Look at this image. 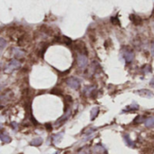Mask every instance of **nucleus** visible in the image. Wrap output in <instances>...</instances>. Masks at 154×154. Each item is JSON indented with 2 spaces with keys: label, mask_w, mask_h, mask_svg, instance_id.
Instances as JSON below:
<instances>
[{
  "label": "nucleus",
  "mask_w": 154,
  "mask_h": 154,
  "mask_svg": "<svg viewBox=\"0 0 154 154\" xmlns=\"http://www.w3.org/2000/svg\"><path fill=\"white\" fill-rule=\"evenodd\" d=\"M139 105L138 104H132V105H129L125 110L124 112H130V111H136V110H139Z\"/></svg>",
  "instance_id": "17"
},
{
  "label": "nucleus",
  "mask_w": 154,
  "mask_h": 154,
  "mask_svg": "<svg viewBox=\"0 0 154 154\" xmlns=\"http://www.w3.org/2000/svg\"><path fill=\"white\" fill-rule=\"evenodd\" d=\"M152 54H153V55H154V42H153V44H152Z\"/></svg>",
  "instance_id": "22"
},
{
  "label": "nucleus",
  "mask_w": 154,
  "mask_h": 154,
  "mask_svg": "<svg viewBox=\"0 0 154 154\" xmlns=\"http://www.w3.org/2000/svg\"><path fill=\"white\" fill-rule=\"evenodd\" d=\"M77 154H89V147L88 146L83 147L82 149H80V150Z\"/></svg>",
  "instance_id": "18"
},
{
  "label": "nucleus",
  "mask_w": 154,
  "mask_h": 154,
  "mask_svg": "<svg viewBox=\"0 0 154 154\" xmlns=\"http://www.w3.org/2000/svg\"><path fill=\"white\" fill-rule=\"evenodd\" d=\"M42 143H43V139H42L41 137H37V138H35L34 140H31L30 145H32V146H35V147H38V146L42 145Z\"/></svg>",
  "instance_id": "14"
},
{
  "label": "nucleus",
  "mask_w": 154,
  "mask_h": 154,
  "mask_svg": "<svg viewBox=\"0 0 154 154\" xmlns=\"http://www.w3.org/2000/svg\"><path fill=\"white\" fill-rule=\"evenodd\" d=\"M2 51H3V49H2V48H0V54H1V53H2Z\"/></svg>",
  "instance_id": "23"
},
{
  "label": "nucleus",
  "mask_w": 154,
  "mask_h": 154,
  "mask_svg": "<svg viewBox=\"0 0 154 154\" xmlns=\"http://www.w3.org/2000/svg\"><path fill=\"white\" fill-rule=\"evenodd\" d=\"M76 62H77V64H78V66L80 68H85L88 64V58H87V56L85 54H79L78 55H77Z\"/></svg>",
  "instance_id": "5"
},
{
  "label": "nucleus",
  "mask_w": 154,
  "mask_h": 154,
  "mask_svg": "<svg viewBox=\"0 0 154 154\" xmlns=\"http://www.w3.org/2000/svg\"><path fill=\"white\" fill-rule=\"evenodd\" d=\"M122 58L124 59V61L127 63H130L134 60V54L129 48H123L122 50Z\"/></svg>",
  "instance_id": "2"
},
{
  "label": "nucleus",
  "mask_w": 154,
  "mask_h": 154,
  "mask_svg": "<svg viewBox=\"0 0 154 154\" xmlns=\"http://www.w3.org/2000/svg\"><path fill=\"white\" fill-rule=\"evenodd\" d=\"M92 152H93V154H106L107 153L106 149L100 143L94 146V148L92 149Z\"/></svg>",
  "instance_id": "6"
},
{
  "label": "nucleus",
  "mask_w": 154,
  "mask_h": 154,
  "mask_svg": "<svg viewBox=\"0 0 154 154\" xmlns=\"http://www.w3.org/2000/svg\"><path fill=\"white\" fill-rule=\"evenodd\" d=\"M54 154H58V152H54Z\"/></svg>",
  "instance_id": "25"
},
{
  "label": "nucleus",
  "mask_w": 154,
  "mask_h": 154,
  "mask_svg": "<svg viewBox=\"0 0 154 154\" xmlns=\"http://www.w3.org/2000/svg\"><path fill=\"white\" fill-rule=\"evenodd\" d=\"M66 84L71 89L77 90L81 85V81L78 78H76V77H69L66 80Z\"/></svg>",
  "instance_id": "4"
},
{
  "label": "nucleus",
  "mask_w": 154,
  "mask_h": 154,
  "mask_svg": "<svg viewBox=\"0 0 154 154\" xmlns=\"http://www.w3.org/2000/svg\"><path fill=\"white\" fill-rule=\"evenodd\" d=\"M20 65H21V63H20V62H19L18 60L13 59V60H11V61L8 63V64L7 65V67H6V69H5V72L10 73V72H14L15 70L19 69V68H20Z\"/></svg>",
  "instance_id": "3"
},
{
  "label": "nucleus",
  "mask_w": 154,
  "mask_h": 154,
  "mask_svg": "<svg viewBox=\"0 0 154 154\" xmlns=\"http://www.w3.org/2000/svg\"><path fill=\"white\" fill-rule=\"evenodd\" d=\"M95 89H96L95 86H94V85H89V86H86V87L85 88L84 92H85V94L87 96H89V95L91 94V93L94 92Z\"/></svg>",
  "instance_id": "16"
},
{
  "label": "nucleus",
  "mask_w": 154,
  "mask_h": 154,
  "mask_svg": "<svg viewBox=\"0 0 154 154\" xmlns=\"http://www.w3.org/2000/svg\"><path fill=\"white\" fill-rule=\"evenodd\" d=\"M63 137V131H62V132H60V133L54 134V135L52 137V140H53L54 144H57V143H59V142L62 140Z\"/></svg>",
  "instance_id": "12"
},
{
  "label": "nucleus",
  "mask_w": 154,
  "mask_h": 154,
  "mask_svg": "<svg viewBox=\"0 0 154 154\" xmlns=\"http://www.w3.org/2000/svg\"><path fill=\"white\" fill-rule=\"evenodd\" d=\"M144 124L148 128H154V117H148L144 120Z\"/></svg>",
  "instance_id": "13"
},
{
  "label": "nucleus",
  "mask_w": 154,
  "mask_h": 154,
  "mask_svg": "<svg viewBox=\"0 0 154 154\" xmlns=\"http://www.w3.org/2000/svg\"><path fill=\"white\" fill-rule=\"evenodd\" d=\"M14 94L11 90H8L4 92L2 94H0V108L7 106L13 99Z\"/></svg>",
  "instance_id": "1"
},
{
  "label": "nucleus",
  "mask_w": 154,
  "mask_h": 154,
  "mask_svg": "<svg viewBox=\"0 0 154 154\" xmlns=\"http://www.w3.org/2000/svg\"><path fill=\"white\" fill-rule=\"evenodd\" d=\"M123 140H124V142H125V144H126L127 146H129V147H131V148H134L135 144H134L133 140H131L129 134H127V133H124V134H123Z\"/></svg>",
  "instance_id": "10"
},
{
  "label": "nucleus",
  "mask_w": 154,
  "mask_h": 154,
  "mask_svg": "<svg viewBox=\"0 0 154 154\" xmlns=\"http://www.w3.org/2000/svg\"><path fill=\"white\" fill-rule=\"evenodd\" d=\"M98 113H99V107L97 106L94 107L91 111V121H94L98 116Z\"/></svg>",
  "instance_id": "15"
},
{
  "label": "nucleus",
  "mask_w": 154,
  "mask_h": 154,
  "mask_svg": "<svg viewBox=\"0 0 154 154\" xmlns=\"http://www.w3.org/2000/svg\"><path fill=\"white\" fill-rule=\"evenodd\" d=\"M71 112H72V111L71 110H68L60 119H58L57 121H56V122H55V125L57 126V125H61V124H63V122H65L67 120H68V118L70 117V115H71Z\"/></svg>",
  "instance_id": "7"
},
{
  "label": "nucleus",
  "mask_w": 154,
  "mask_h": 154,
  "mask_svg": "<svg viewBox=\"0 0 154 154\" xmlns=\"http://www.w3.org/2000/svg\"><path fill=\"white\" fill-rule=\"evenodd\" d=\"M0 140H1L4 143H9V142H11V140H12L11 137H10L7 132L0 133Z\"/></svg>",
  "instance_id": "11"
},
{
  "label": "nucleus",
  "mask_w": 154,
  "mask_h": 154,
  "mask_svg": "<svg viewBox=\"0 0 154 154\" xmlns=\"http://www.w3.org/2000/svg\"><path fill=\"white\" fill-rule=\"evenodd\" d=\"M12 53H13V54H14L16 57H17V58H22V57H24L25 54H26V52L23 51V50L20 49V48H13Z\"/></svg>",
  "instance_id": "9"
},
{
  "label": "nucleus",
  "mask_w": 154,
  "mask_h": 154,
  "mask_svg": "<svg viewBox=\"0 0 154 154\" xmlns=\"http://www.w3.org/2000/svg\"><path fill=\"white\" fill-rule=\"evenodd\" d=\"M137 93H138L140 96H142V97H146V98H151V97H153V96H154V94H153L151 91L147 90V89H141V90H139V91H137Z\"/></svg>",
  "instance_id": "8"
},
{
  "label": "nucleus",
  "mask_w": 154,
  "mask_h": 154,
  "mask_svg": "<svg viewBox=\"0 0 154 154\" xmlns=\"http://www.w3.org/2000/svg\"><path fill=\"white\" fill-rule=\"evenodd\" d=\"M6 45H7V41L4 38L0 37V48L4 49L6 47Z\"/></svg>",
  "instance_id": "20"
},
{
  "label": "nucleus",
  "mask_w": 154,
  "mask_h": 154,
  "mask_svg": "<svg viewBox=\"0 0 154 154\" xmlns=\"http://www.w3.org/2000/svg\"><path fill=\"white\" fill-rule=\"evenodd\" d=\"M1 129H2V125H1V124H0V130H1Z\"/></svg>",
  "instance_id": "24"
},
{
  "label": "nucleus",
  "mask_w": 154,
  "mask_h": 154,
  "mask_svg": "<svg viewBox=\"0 0 154 154\" xmlns=\"http://www.w3.org/2000/svg\"><path fill=\"white\" fill-rule=\"evenodd\" d=\"M149 85H150L151 86H154V78H152V79L150 80V82H149Z\"/></svg>",
  "instance_id": "21"
},
{
  "label": "nucleus",
  "mask_w": 154,
  "mask_h": 154,
  "mask_svg": "<svg viewBox=\"0 0 154 154\" xmlns=\"http://www.w3.org/2000/svg\"><path fill=\"white\" fill-rule=\"evenodd\" d=\"M131 22H132L133 24H135V21H137V25H139V24L141 23V19H140L139 17H136V16H134V15L131 16Z\"/></svg>",
  "instance_id": "19"
}]
</instances>
